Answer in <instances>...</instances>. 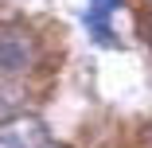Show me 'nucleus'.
<instances>
[{"instance_id": "nucleus-5", "label": "nucleus", "mask_w": 152, "mask_h": 148, "mask_svg": "<svg viewBox=\"0 0 152 148\" xmlns=\"http://www.w3.org/2000/svg\"><path fill=\"white\" fill-rule=\"evenodd\" d=\"M148 39H152V16H148Z\"/></svg>"}, {"instance_id": "nucleus-4", "label": "nucleus", "mask_w": 152, "mask_h": 148, "mask_svg": "<svg viewBox=\"0 0 152 148\" xmlns=\"http://www.w3.org/2000/svg\"><path fill=\"white\" fill-rule=\"evenodd\" d=\"M12 101H16V94H12L8 86H4V78H0V113H4V109H8Z\"/></svg>"}, {"instance_id": "nucleus-3", "label": "nucleus", "mask_w": 152, "mask_h": 148, "mask_svg": "<svg viewBox=\"0 0 152 148\" xmlns=\"http://www.w3.org/2000/svg\"><path fill=\"white\" fill-rule=\"evenodd\" d=\"M117 0H90V31L102 35V43H113L109 35V12H113Z\"/></svg>"}, {"instance_id": "nucleus-1", "label": "nucleus", "mask_w": 152, "mask_h": 148, "mask_svg": "<svg viewBox=\"0 0 152 148\" xmlns=\"http://www.w3.org/2000/svg\"><path fill=\"white\" fill-rule=\"evenodd\" d=\"M35 63V35L23 27H4L0 31V78H20Z\"/></svg>"}, {"instance_id": "nucleus-2", "label": "nucleus", "mask_w": 152, "mask_h": 148, "mask_svg": "<svg viewBox=\"0 0 152 148\" xmlns=\"http://www.w3.org/2000/svg\"><path fill=\"white\" fill-rule=\"evenodd\" d=\"M0 148H51L47 125L31 113H16L0 121Z\"/></svg>"}]
</instances>
